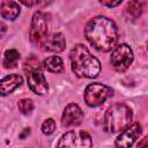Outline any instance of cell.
<instances>
[{
    "mask_svg": "<svg viewBox=\"0 0 148 148\" xmlns=\"http://www.w3.org/2000/svg\"><path fill=\"white\" fill-rule=\"evenodd\" d=\"M133 51L127 44H119L111 52L110 61L117 72H125L133 62Z\"/></svg>",
    "mask_w": 148,
    "mask_h": 148,
    "instance_id": "7",
    "label": "cell"
},
{
    "mask_svg": "<svg viewBox=\"0 0 148 148\" xmlns=\"http://www.w3.org/2000/svg\"><path fill=\"white\" fill-rule=\"evenodd\" d=\"M139 147H148V135L145 136V139H142L139 143H138Z\"/></svg>",
    "mask_w": 148,
    "mask_h": 148,
    "instance_id": "21",
    "label": "cell"
},
{
    "mask_svg": "<svg viewBox=\"0 0 148 148\" xmlns=\"http://www.w3.org/2000/svg\"><path fill=\"white\" fill-rule=\"evenodd\" d=\"M69 59L72 71L77 77L94 79L101 72V62L82 44H76L71 50Z\"/></svg>",
    "mask_w": 148,
    "mask_h": 148,
    "instance_id": "2",
    "label": "cell"
},
{
    "mask_svg": "<svg viewBox=\"0 0 148 148\" xmlns=\"http://www.w3.org/2000/svg\"><path fill=\"white\" fill-rule=\"evenodd\" d=\"M66 40L61 32H51L42 46V51L46 52H61L65 50Z\"/></svg>",
    "mask_w": 148,
    "mask_h": 148,
    "instance_id": "11",
    "label": "cell"
},
{
    "mask_svg": "<svg viewBox=\"0 0 148 148\" xmlns=\"http://www.w3.org/2000/svg\"><path fill=\"white\" fill-rule=\"evenodd\" d=\"M133 112L125 104L111 105L104 116V130L108 133H118L126 128L132 121Z\"/></svg>",
    "mask_w": 148,
    "mask_h": 148,
    "instance_id": "3",
    "label": "cell"
},
{
    "mask_svg": "<svg viewBox=\"0 0 148 148\" xmlns=\"http://www.w3.org/2000/svg\"><path fill=\"white\" fill-rule=\"evenodd\" d=\"M143 12V3L141 0H131L124 10V14L127 20H136Z\"/></svg>",
    "mask_w": 148,
    "mask_h": 148,
    "instance_id": "14",
    "label": "cell"
},
{
    "mask_svg": "<svg viewBox=\"0 0 148 148\" xmlns=\"http://www.w3.org/2000/svg\"><path fill=\"white\" fill-rule=\"evenodd\" d=\"M82 120H83V112L77 104L71 103L65 108L61 117V124L64 126L66 127L79 126L82 123Z\"/></svg>",
    "mask_w": 148,
    "mask_h": 148,
    "instance_id": "10",
    "label": "cell"
},
{
    "mask_svg": "<svg viewBox=\"0 0 148 148\" xmlns=\"http://www.w3.org/2000/svg\"><path fill=\"white\" fill-rule=\"evenodd\" d=\"M24 72L29 88L37 95H44L49 90V84L42 72V65L35 56H31L24 61Z\"/></svg>",
    "mask_w": 148,
    "mask_h": 148,
    "instance_id": "4",
    "label": "cell"
},
{
    "mask_svg": "<svg viewBox=\"0 0 148 148\" xmlns=\"http://www.w3.org/2000/svg\"><path fill=\"white\" fill-rule=\"evenodd\" d=\"M20 59V53L18 51H16L15 49H10L7 50L5 52V57H3V67L5 68H14L17 65V61Z\"/></svg>",
    "mask_w": 148,
    "mask_h": 148,
    "instance_id": "16",
    "label": "cell"
},
{
    "mask_svg": "<svg viewBox=\"0 0 148 148\" xmlns=\"http://www.w3.org/2000/svg\"><path fill=\"white\" fill-rule=\"evenodd\" d=\"M29 134H30V128H24V131L20 134V138H21V139H24V138H25L27 135H29Z\"/></svg>",
    "mask_w": 148,
    "mask_h": 148,
    "instance_id": "22",
    "label": "cell"
},
{
    "mask_svg": "<svg viewBox=\"0 0 148 148\" xmlns=\"http://www.w3.org/2000/svg\"><path fill=\"white\" fill-rule=\"evenodd\" d=\"M49 35L50 32L47 16L42 12H36L31 20V28L29 34L30 42L40 50Z\"/></svg>",
    "mask_w": 148,
    "mask_h": 148,
    "instance_id": "5",
    "label": "cell"
},
{
    "mask_svg": "<svg viewBox=\"0 0 148 148\" xmlns=\"http://www.w3.org/2000/svg\"><path fill=\"white\" fill-rule=\"evenodd\" d=\"M84 36L99 52L113 50L118 42L117 25L112 20L105 16H97L90 20L84 28Z\"/></svg>",
    "mask_w": 148,
    "mask_h": 148,
    "instance_id": "1",
    "label": "cell"
},
{
    "mask_svg": "<svg viewBox=\"0 0 148 148\" xmlns=\"http://www.w3.org/2000/svg\"><path fill=\"white\" fill-rule=\"evenodd\" d=\"M141 126L139 123H134L132 125H128L126 128H124L118 138L116 139L114 146L116 147H131L136 139L141 135Z\"/></svg>",
    "mask_w": 148,
    "mask_h": 148,
    "instance_id": "9",
    "label": "cell"
},
{
    "mask_svg": "<svg viewBox=\"0 0 148 148\" xmlns=\"http://www.w3.org/2000/svg\"><path fill=\"white\" fill-rule=\"evenodd\" d=\"M92 141L90 135L84 132H74L69 131L66 132L61 139L58 142V147H68V148H75V147H91Z\"/></svg>",
    "mask_w": 148,
    "mask_h": 148,
    "instance_id": "8",
    "label": "cell"
},
{
    "mask_svg": "<svg viewBox=\"0 0 148 148\" xmlns=\"http://www.w3.org/2000/svg\"><path fill=\"white\" fill-rule=\"evenodd\" d=\"M103 6L112 8V7H117L118 5H120L123 2V0H98Z\"/></svg>",
    "mask_w": 148,
    "mask_h": 148,
    "instance_id": "19",
    "label": "cell"
},
{
    "mask_svg": "<svg viewBox=\"0 0 148 148\" xmlns=\"http://www.w3.org/2000/svg\"><path fill=\"white\" fill-rule=\"evenodd\" d=\"M113 95V90L102 83H90L84 90V102L88 106H99Z\"/></svg>",
    "mask_w": 148,
    "mask_h": 148,
    "instance_id": "6",
    "label": "cell"
},
{
    "mask_svg": "<svg viewBox=\"0 0 148 148\" xmlns=\"http://www.w3.org/2000/svg\"><path fill=\"white\" fill-rule=\"evenodd\" d=\"M56 130V121L52 118H47L43 124H42V132L46 135H50L54 132Z\"/></svg>",
    "mask_w": 148,
    "mask_h": 148,
    "instance_id": "18",
    "label": "cell"
},
{
    "mask_svg": "<svg viewBox=\"0 0 148 148\" xmlns=\"http://www.w3.org/2000/svg\"><path fill=\"white\" fill-rule=\"evenodd\" d=\"M20 2L27 7H32V6L37 5L38 2H40V0H20Z\"/></svg>",
    "mask_w": 148,
    "mask_h": 148,
    "instance_id": "20",
    "label": "cell"
},
{
    "mask_svg": "<svg viewBox=\"0 0 148 148\" xmlns=\"http://www.w3.org/2000/svg\"><path fill=\"white\" fill-rule=\"evenodd\" d=\"M43 67L52 73H61L64 71V62L59 56H50L43 60Z\"/></svg>",
    "mask_w": 148,
    "mask_h": 148,
    "instance_id": "15",
    "label": "cell"
},
{
    "mask_svg": "<svg viewBox=\"0 0 148 148\" xmlns=\"http://www.w3.org/2000/svg\"><path fill=\"white\" fill-rule=\"evenodd\" d=\"M23 83V79L18 74H9L5 76L0 82V91L2 96H6L14 91L16 88H18Z\"/></svg>",
    "mask_w": 148,
    "mask_h": 148,
    "instance_id": "12",
    "label": "cell"
},
{
    "mask_svg": "<svg viewBox=\"0 0 148 148\" xmlns=\"http://www.w3.org/2000/svg\"><path fill=\"white\" fill-rule=\"evenodd\" d=\"M21 13L18 3L13 0H3L1 3V16L6 20L14 21Z\"/></svg>",
    "mask_w": 148,
    "mask_h": 148,
    "instance_id": "13",
    "label": "cell"
},
{
    "mask_svg": "<svg viewBox=\"0 0 148 148\" xmlns=\"http://www.w3.org/2000/svg\"><path fill=\"white\" fill-rule=\"evenodd\" d=\"M18 110L23 113V114H30L31 111L34 110V103L31 99L29 98H23L21 101H18Z\"/></svg>",
    "mask_w": 148,
    "mask_h": 148,
    "instance_id": "17",
    "label": "cell"
}]
</instances>
